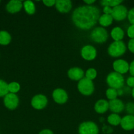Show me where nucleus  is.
I'll return each mask as SVG.
<instances>
[{
  "label": "nucleus",
  "mask_w": 134,
  "mask_h": 134,
  "mask_svg": "<svg viewBox=\"0 0 134 134\" xmlns=\"http://www.w3.org/2000/svg\"><path fill=\"white\" fill-rule=\"evenodd\" d=\"M55 7L61 13H67L71 10L72 3L70 0H57L55 3Z\"/></svg>",
  "instance_id": "4468645a"
},
{
  "label": "nucleus",
  "mask_w": 134,
  "mask_h": 134,
  "mask_svg": "<svg viewBox=\"0 0 134 134\" xmlns=\"http://www.w3.org/2000/svg\"><path fill=\"white\" fill-rule=\"evenodd\" d=\"M126 111L128 113H130V115H134V103L130 102L126 105Z\"/></svg>",
  "instance_id": "c756f323"
},
{
  "label": "nucleus",
  "mask_w": 134,
  "mask_h": 134,
  "mask_svg": "<svg viewBox=\"0 0 134 134\" xmlns=\"http://www.w3.org/2000/svg\"><path fill=\"white\" fill-rule=\"evenodd\" d=\"M53 98L56 103L64 104L68 100V94L62 88H56L53 92Z\"/></svg>",
  "instance_id": "f8f14e48"
},
{
  "label": "nucleus",
  "mask_w": 134,
  "mask_h": 134,
  "mask_svg": "<svg viewBox=\"0 0 134 134\" xmlns=\"http://www.w3.org/2000/svg\"><path fill=\"white\" fill-rule=\"evenodd\" d=\"M23 7V3L21 1L18 0H11L7 4L6 9L9 13H16L19 12Z\"/></svg>",
  "instance_id": "f3484780"
},
{
  "label": "nucleus",
  "mask_w": 134,
  "mask_h": 134,
  "mask_svg": "<svg viewBox=\"0 0 134 134\" xmlns=\"http://www.w3.org/2000/svg\"><path fill=\"white\" fill-rule=\"evenodd\" d=\"M0 2H1V1H0Z\"/></svg>",
  "instance_id": "a19ab883"
},
{
  "label": "nucleus",
  "mask_w": 134,
  "mask_h": 134,
  "mask_svg": "<svg viewBox=\"0 0 134 134\" xmlns=\"http://www.w3.org/2000/svg\"><path fill=\"white\" fill-rule=\"evenodd\" d=\"M39 134H53V132L49 129H45L41 131Z\"/></svg>",
  "instance_id": "e433bc0d"
},
{
  "label": "nucleus",
  "mask_w": 134,
  "mask_h": 134,
  "mask_svg": "<svg viewBox=\"0 0 134 134\" xmlns=\"http://www.w3.org/2000/svg\"><path fill=\"white\" fill-rule=\"evenodd\" d=\"M127 18L131 25H134V8L130 9L127 13Z\"/></svg>",
  "instance_id": "c85d7f7f"
},
{
  "label": "nucleus",
  "mask_w": 134,
  "mask_h": 134,
  "mask_svg": "<svg viewBox=\"0 0 134 134\" xmlns=\"http://www.w3.org/2000/svg\"><path fill=\"white\" fill-rule=\"evenodd\" d=\"M18 103H19V99L15 94L9 93L4 98V104L5 107L9 109H15L18 107Z\"/></svg>",
  "instance_id": "1a4fd4ad"
},
{
  "label": "nucleus",
  "mask_w": 134,
  "mask_h": 134,
  "mask_svg": "<svg viewBox=\"0 0 134 134\" xmlns=\"http://www.w3.org/2000/svg\"><path fill=\"white\" fill-rule=\"evenodd\" d=\"M47 98L43 94H38L32 98L31 105L34 109L36 110H42L44 109L47 105Z\"/></svg>",
  "instance_id": "6e6552de"
},
{
  "label": "nucleus",
  "mask_w": 134,
  "mask_h": 134,
  "mask_svg": "<svg viewBox=\"0 0 134 134\" xmlns=\"http://www.w3.org/2000/svg\"><path fill=\"white\" fill-rule=\"evenodd\" d=\"M121 119L120 116L118 115V114L116 113H112L111 115H109L107 118V121L110 125L112 126H118L119 124H120L121 122Z\"/></svg>",
  "instance_id": "412c9836"
},
{
  "label": "nucleus",
  "mask_w": 134,
  "mask_h": 134,
  "mask_svg": "<svg viewBox=\"0 0 134 134\" xmlns=\"http://www.w3.org/2000/svg\"><path fill=\"white\" fill-rule=\"evenodd\" d=\"M99 9L92 5H84L74 10L72 20L75 26L81 30H89L99 21Z\"/></svg>",
  "instance_id": "f257e3e1"
},
{
  "label": "nucleus",
  "mask_w": 134,
  "mask_h": 134,
  "mask_svg": "<svg viewBox=\"0 0 134 134\" xmlns=\"http://www.w3.org/2000/svg\"><path fill=\"white\" fill-rule=\"evenodd\" d=\"M106 83L110 88L119 90L124 85V78L123 75L116 72H111L106 77Z\"/></svg>",
  "instance_id": "f03ea898"
},
{
  "label": "nucleus",
  "mask_w": 134,
  "mask_h": 134,
  "mask_svg": "<svg viewBox=\"0 0 134 134\" xmlns=\"http://www.w3.org/2000/svg\"><path fill=\"white\" fill-rule=\"evenodd\" d=\"M23 7L24 10L28 14H34L35 12V7L33 1H25L23 3Z\"/></svg>",
  "instance_id": "5701e85b"
},
{
  "label": "nucleus",
  "mask_w": 134,
  "mask_h": 134,
  "mask_svg": "<svg viewBox=\"0 0 134 134\" xmlns=\"http://www.w3.org/2000/svg\"><path fill=\"white\" fill-rule=\"evenodd\" d=\"M127 34L130 39H134V25H131L129 26L127 30Z\"/></svg>",
  "instance_id": "7c9ffc66"
},
{
  "label": "nucleus",
  "mask_w": 134,
  "mask_h": 134,
  "mask_svg": "<svg viewBox=\"0 0 134 134\" xmlns=\"http://www.w3.org/2000/svg\"><path fill=\"white\" fill-rule=\"evenodd\" d=\"M113 18L112 17L111 14H103L100 16L99 18V23L101 26L104 27H108L112 24L113 22Z\"/></svg>",
  "instance_id": "aec40b11"
},
{
  "label": "nucleus",
  "mask_w": 134,
  "mask_h": 134,
  "mask_svg": "<svg viewBox=\"0 0 134 134\" xmlns=\"http://www.w3.org/2000/svg\"><path fill=\"white\" fill-rule=\"evenodd\" d=\"M84 71L80 68H72L68 70V76L73 81H80L84 77Z\"/></svg>",
  "instance_id": "dca6fc26"
},
{
  "label": "nucleus",
  "mask_w": 134,
  "mask_h": 134,
  "mask_svg": "<svg viewBox=\"0 0 134 134\" xmlns=\"http://www.w3.org/2000/svg\"><path fill=\"white\" fill-rule=\"evenodd\" d=\"M78 132L79 134H99V128L93 122H84L79 126Z\"/></svg>",
  "instance_id": "423d86ee"
},
{
  "label": "nucleus",
  "mask_w": 134,
  "mask_h": 134,
  "mask_svg": "<svg viewBox=\"0 0 134 134\" xmlns=\"http://www.w3.org/2000/svg\"><path fill=\"white\" fill-rule=\"evenodd\" d=\"M8 89L9 92L12 94H16L18 92L20 89V84L17 82H12L11 83L8 84Z\"/></svg>",
  "instance_id": "a878e982"
},
{
  "label": "nucleus",
  "mask_w": 134,
  "mask_h": 134,
  "mask_svg": "<svg viewBox=\"0 0 134 134\" xmlns=\"http://www.w3.org/2000/svg\"><path fill=\"white\" fill-rule=\"evenodd\" d=\"M109 109L113 113L118 114L122 112L125 108V105L122 101L119 99H112L109 102Z\"/></svg>",
  "instance_id": "ddd939ff"
},
{
  "label": "nucleus",
  "mask_w": 134,
  "mask_h": 134,
  "mask_svg": "<svg viewBox=\"0 0 134 134\" xmlns=\"http://www.w3.org/2000/svg\"><path fill=\"white\" fill-rule=\"evenodd\" d=\"M109 109V102L103 99H99L96 102L94 106V109L97 113L102 114L106 113Z\"/></svg>",
  "instance_id": "a211bd4d"
},
{
  "label": "nucleus",
  "mask_w": 134,
  "mask_h": 134,
  "mask_svg": "<svg viewBox=\"0 0 134 134\" xmlns=\"http://www.w3.org/2000/svg\"><path fill=\"white\" fill-rule=\"evenodd\" d=\"M106 98L109 99V100H112V99H115L117 98L118 96V92H117V90L114 88H109L106 90Z\"/></svg>",
  "instance_id": "bb28decb"
},
{
  "label": "nucleus",
  "mask_w": 134,
  "mask_h": 134,
  "mask_svg": "<svg viewBox=\"0 0 134 134\" xmlns=\"http://www.w3.org/2000/svg\"><path fill=\"white\" fill-rule=\"evenodd\" d=\"M127 13L128 10L127 8L124 5H119L112 8L111 16L115 20L122 21L127 17Z\"/></svg>",
  "instance_id": "0eeeda50"
},
{
  "label": "nucleus",
  "mask_w": 134,
  "mask_h": 134,
  "mask_svg": "<svg viewBox=\"0 0 134 134\" xmlns=\"http://www.w3.org/2000/svg\"><path fill=\"white\" fill-rule=\"evenodd\" d=\"M78 89L81 94L84 96H90L94 91V85L93 81L84 77L78 84Z\"/></svg>",
  "instance_id": "20e7f679"
},
{
  "label": "nucleus",
  "mask_w": 134,
  "mask_h": 134,
  "mask_svg": "<svg viewBox=\"0 0 134 134\" xmlns=\"http://www.w3.org/2000/svg\"><path fill=\"white\" fill-rule=\"evenodd\" d=\"M11 41V36L6 31H0V44L7 45Z\"/></svg>",
  "instance_id": "4be33fe9"
},
{
  "label": "nucleus",
  "mask_w": 134,
  "mask_h": 134,
  "mask_svg": "<svg viewBox=\"0 0 134 134\" xmlns=\"http://www.w3.org/2000/svg\"><path fill=\"white\" fill-rule=\"evenodd\" d=\"M131 95H132L133 98H134V88H133L132 90H131Z\"/></svg>",
  "instance_id": "ea45409f"
},
{
  "label": "nucleus",
  "mask_w": 134,
  "mask_h": 134,
  "mask_svg": "<svg viewBox=\"0 0 134 134\" xmlns=\"http://www.w3.org/2000/svg\"><path fill=\"white\" fill-rule=\"evenodd\" d=\"M81 56L84 60L91 61L94 60L97 56V51L91 45H85L81 48Z\"/></svg>",
  "instance_id": "9d476101"
},
{
  "label": "nucleus",
  "mask_w": 134,
  "mask_h": 134,
  "mask_svg": "<svg viewBox=\"0 0 134 134\" xmlns=\"http://www.w3.org/2000/svg\"><path fill=\"white\" fill-rule=\"evenodd\" d=\"M129 71H130V75L132 77H134V60L130 63V67H129Z\"/></svg>",
  "instance_id": "c9c22d12"
},
{
  "label": "nucleus",
  "mask_w": 134,
  "mask_h": 134,
  "mask_svg": "<svg viewBox=\"0 0 134 134\" xmlns=\"http://www.w3.org/2000/svg\"><path fill=\"white\" fill-rule=\"evenodd\" d=\"M107 31L102 27H97L93 29L90 34V37L92 41L97 43H103L107 41Z\"/></svg>",
  "instance_id": "39448f33"
},
{
  "label": "nucleus",
  "mask_w": 134,
  "mask_h": 134,
  "mask_svg": "<svg viewBox=\"0 0 134 134\" xmlns=\"http://www.w3.org/2000/svg\"><path fill=\"white\" fill-rule=\"evenodd\" d=\"M120 126L124 130L130 131L134 129V115H126L121 120Z\"/></svg>",
  "instance_id": "2eb2a0df"
},
{
  "label": "nucleus",
  "mask_w": 134,
  "mask_h": 134,
  "mask_svg": "<svg viewBox=\"0 0 134 134\" xmlns=\"http://www.w3.org/2000/svg\"><path fill=\"white\" fill-rule=\"evenodd\" d=\"M84 2L86 3L87 5H91L92 4L95 2V0H88V1L87 0H85V1H84Z\"/></svg>",
  "instance_id": "4c0bfd02"
},
{
  "label": "nucleus",
  "mask_w": 134,
  "mask_h": 134,
  "mask_svg": "<svg viewBox=\"0 0 134 134\" xmlns=\"http://www.w3.org/2000/svg\"><path fill=\"white\" fill-rule=\"evenodd\" d=\"M123 2L122 1L120 0H102L101 1V5L103 7L107 6L109 7L113 8L114 7H116L118 5H121V3Z\"/></svg>",
  "instance_id": "b1692460"
},
{
  "label": "nucleus",
  "mask_w": 134,
  "mask_h": 134,
  "mask_svg": "<svg viewBox=\"0 0 134 134\" xmlns=\"http://www.w3.org/2000/svg\"><path fill=\"white\" fill-rule=\"evenodd\" d=\"M127 47L128 49L130 50V52L134 54V39H130L128 42V44H127Z\"/></svg>",
  "instance_id": "72a5a7b5"
},
{
  "label": "nucleus",
  "mask_w": 134,
  "mask_h": 134,
  "mask_svg": "<svg viewBox=\"0 0 134 134\" xmlns=\"http://www.w3.org/2000/svg\"><path fill=\"white\" fill-rule=\"evenodd\" d=\"M110 35L114 41H122L124 37V31L121 27H115L112 30Z\"/></svg>",
  "instance_id": "6ab92c4d"
},
{
  "label": "nucleus",
  "mask_w": 134,
  "mask_h": 134,
  "mask_svg": "<svg viewBox=\"0 0 134 134\" xmlns=\"http://www.w3.org/2000/svg\"><path fill=\"white\" fill-rule=\"evenodd\" d=\"M126 83H127V86H130V87L134 88V77H129L127 79V81H126Z\"/></svg>",
  "instance_id": "473e14b6"
},
{
  "label": "nucleus",
  "mask_w": 134,
  "mask_h": 134,
  "mask_svg": "<svg viewBox=\"0 0 134 134\" xmlns=\"http://www.w3.org/2000/svg\"><path fill=\"white\" fill-rule=\"evenodd\" d=\"M43 3L45 6L51 7H53V5H55L56 1L55 0H43Z\"/></svg>",
  "instance_id": "2f4dec72"
},
{
  "label": "nucleus",
  "mask_w": 134,
  "mask_h": 134,
  "mask_svg": "<svg viewBox=\"0 0 134 134\" xmlns=\"http://www.w3.org/2000/svg\"><path fill=\"white\" fill-rule=\"evenodd\" d=\"M9 92L8 84L5 81L0 79V97L5 96Z\"/></svg>",
  "instance_id": "393cba45"
},
{
  "label": "nucleus",
  "mask_w": 134,
  "mask_h": 134,
  "mask_svg": "<svg viewBox=\"0 0 134 134\" xmlns=\"http://www.w3.org/2000/svg\"><path fill=\"white\" fill-rule=\"evenodd\" d=\"M117 92H118V95H122L123 94V90L122 89H119V90H117Z\"/></svg>",
  "instance_id": "58836bf2"
},
{
  "label": "nucleus",
  "mask_w": 134,
  "mask_h": 134,
  "mask_svg": "<svg viewBox=\"0 0 134 134\" xmlns=\"http://www.w3.org/2000/svg\"><path fill=\"white\" fill-rule=\"evenodd\" d=\"M97 71L94 69V68H89L86 71L85 73V77L88 79L91 80V81H93L97 77Z\"/></svg>",
  "instance_id": "cd10ccee"
},
{
  "label": "nucleus",
  "mask_w": 134,
  "mask_h": 134,
  "mask_svg": "<svg viewBox=\"0 0 134 134\" xmlns=\"http://www.w3.org/2000/svg\"><path fill=\"white\" fill-rule=\"evenodd\" d=\"M112 67L114 71L122 75L125 74L128 71L130 65L126 60L119 59V60H115L113 62Z\"/></svg>",
  "instance_id": "9b49d317"
},
{
  "label": "nucleus",
  "mask_w": 134,
  "mask_h": 134,
  "mask_svg": "<svg viewBox=\"0 0 134 134\" xmlns=\"http://www.w3.org/2000/svg\"><path fill=\"white\" fill-rule=\"evenodd\" d=\"M126 51V46L122 41H114L108 48V53L114 58L122 56Z\"/></svg>",
  "instance_id": "7ed1b4c3"
},
{
  "label": "nucleus",
  "mask_w": 134,
  "mask_h": 134,
  "mask_svg": "<svg viewBox=\"0 0 134 134\" xmlns=\"http://www.w3.org/2000/svg\"><path fill=\"white\" fill-rule=\"evenodd\" d=\"M112 10V8L109 7H107V6H105L103 7L102 11H103L104 14H111Z\"/></svg>",
  "instance_id": "f704fd0d"
}]
</instances>
